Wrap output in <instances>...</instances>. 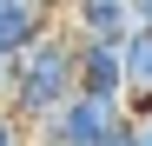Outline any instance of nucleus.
Segmentation results:
<instances>
[{
  "mask_svg": "<svg viewBox=\"0 0 152 146\" xmlns=\"http://www.w3.org/2000/svg\"><path fill=\"white\" fill-rule=\"evenodd\" d=\"M73 60H80V93L93 100H126V60L113 40H80L73 33Z\"/></svg>",
  "mask_w": 152,
  "mask_h": 146,
  "instance_id": "4",
  "label": "nucleus"
},
{
  "mask_svg": "<svg viewBox=\"0 0 152 146\" xmlns=\"http://www.w3.org/2000/svg\"><path fill=\"white\" fill-rule=\"evenodd\" d=\"M73 93H80V60H73V33L53 27V33H40L27 53L13 60V86H7V113L13 119H27V126L40 133L46 119H53Z\"/></svg>",
  "mask_w": 152,
  "mask_h": 146,
  "instance_id": "1",
  "label": "nucleus"
},
{
  "mask_svg": "<svg viewBox=\"0 0 152 146\" xmlns=\"http://www.w3.org/2000/svg\"><path fill=\"white\" fill-rule=\"evenodd\" d=\"M132 13H139V20H152V0H132Z\"/></svg>",
  "mask_w": 152,
  "mask_h": 146,
  "instance_id": "9",
  "label": "nucleus"
},
{
  "mask_svg": "<svg viewBox=\"0 0 152 146\" xmlns=\"http://www.w3.org/2000/svg\"><path fill=\"white\" fill-rule=\"evenodd\" d=\"M113 146H139V133H132V126H126V133H119V139H113Z\"/></svg>",
  "mask_w": 152,
  "mask_h": 146,
  "instance_id": "8",
  "label": "nucleus"
},
{
  "mask_svg": "<svg viewBox=\"0 0 152 146\" xmlns=\"http://www.w3.org/2000/svg\"><path fill=\"white\" fill-rule=\"evenodd\" d=\"M7 86H13V60L0 53V106H7Z\"/></svg>",
  "mask_w": 152,
  "mask_h": 146,
  "instance_id": "6",
  "label": "nucleus"
},
{
  "mask_svg": "<svg viewBox=\"0 0 152 146\" xmlns=\"http://www.w3.org/2000/svg\"><path fill=\"white\" fill-rule=\"evenodd\" d=\"M132 119L119 100H93V93H73V100L33 133V146H113Z\"/></svg>",
  "mask_w": 152,
  "mask_h": 146,
  "instance_id": "2",
  "label": "nucleus"
},
{
  "mask_svg": "<svg viewBox=\"0 0 152 146\" xmlns=\"http://www.w3.org/2000/svg\"><path fill=\"white\" fill-rule=\"evenodd\" d=\"M0 146H33V126H27V119H13L7 106H0Z\"/></svg>",
  "mask_w": 152,
  "mask_h": 146,
  "instance_id": "5",
  "label": "nucleus"
},
{
  "mask_svg": "<svg viewBox=\"0 0 152 146\" xmlns=\"http://www.w3.org/2000/svg\"><path fill=\"white\" fill-rule=\"evenodd\" d=\"M60 20H66V33H80V40H113V46H126V33L139 27L132 0H60Z\"/></svg>",
  "mask_w": 152,
  "mask_h": 146,
  "instance_id": "3",
  "label": "nucleus"
},
{
  "mask_svg": "<svg viewBox=\"0 0 152 146\" xmlns=\"http://www.w3.org/2000/svg\"><path fill=\"white\" fill-rule=\"evenodd\" d=\"M132 133H139V146H152V113H145V119H132Z\"/></svg>",
  "mask_w": 152,
  "mask_h": 146,
  "instance_id": "7",
  "label": "nucleus"
}]
</instances>
